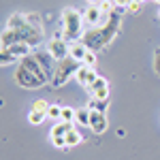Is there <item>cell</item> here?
<instances>
[{
  "instance_id": "obj_2",
  "label": "cell",
  "mask_w": 160,
  "mask_h": 160,
  "mask_svg": "<svg viewBox=\"0 0 160 160\" xmlns=\"http://www.w3.org/2000/svg\"><path fill=\"white\" fill-rule=\"evenodd\" d=\"M13 81L19 88H26V90H37V88H43L45 83H49V77L45 75V71L41 68L38 60L32 56H28L24 60H19L17 64V71L13 75Z\"/></svg>"
},
{
  "instance_id": "obj_18",
  "label": "cell",
  "mask_w": 160,
  "mask_h": 160,
  "mask_svg": "<svg viewBox=\"0 0 160 160\" xmlns=\"http://www.w3.org/2000/svg\"><path fill=\"white\" fill-rule=\"evenodd\" d=\"M45 118H47V113H41V111H30L28 113V122L32 124V126H41V124L45 122Z\"/></svg>"
},
{
  "instance_id": "obj_11",
  "label": "cell",
  "mask_w": 160,
  "mask_h": 160,
  "mask_svg": "<svg viewBox=\"0 0 160 160\" xmlns=\"http://www.w3.org/2000/svg\"><path fill=\"white\" fill-rule=\"evenodd\" d=\"M4 49H9L17 60H24V58H28V56H32V47H30V45H26V43H15V45L4 47Z\"/></svg>"
},
{
  "instance_id": "obj_7",
  "label": "cell",
  "mask_w": 160,
  "mask_h": 160,
  "mask_svg": "<svg viewBox=\"0 0 160 160\" xmlns=\"http://www.w3.org/2000/svg\"><path fill=\"white\" fill-rule=\"evenodd\" d=\"M98 77H100V75L94 71V66H86V64H81V66H79V71H77V75H75L77 83H79V86H83L86 90L92 86Z\"/></svg>"
},
{
  "instance_id": "obj_20",
  "label": "cell",
  "mask_w": 160,
  "mask_h": 160,
  "mask_svg": "<svg viewBox=\"0 0 160 160\" xmlns=\"http://www.w3.org/2000/svg\"><path fill=\"white\" fill-rule=\"evenodd\" d=\"M26 17H28V24L34 26L37 30L43 32V19H41V15H37V13H26Z\"/></svg>"
},
{
  "instance_id": "obj_10",
  "label": "cell",
  "mask_w": 160,
  "mask_h": 160,
  "mask_svg": "<svg viewBox=\"0 0 160 160\" xmlns=\"http://www.w3.org/2000/svg\"><path fill=\"white\" fill-rule=\"evenodd\" d=\"M107 128H109L107 115L105 113H98V111H90V130L94 135H102Z\"/></svg>"
},
{
  "instance_id": "obj_5",
  "label": "cell",
  "mask_w": 160,
  "mask_h": 160,
  "mask_svg": "<svg viewBox=\"0 0 160 160\" xmlns=\"http://www.w3.org/2000/svg\"><path fill=\"white\" fill-rule=\"evenodd\" d=\"M47 51H49L51 56L56 58V62H58V60H64V58H68V56H71V45L66 43L64 34L58 32V34H53V37H51L49 45H47Z\"/></svg>"
},
{
  "instance_id": "obj_31",
  "label": "cell",
  "mask_w": 160,
  "mask_h": 160,
  "mask_svg": "<svg viewBox=\"0 0 160 160\" xmlns=\"http://www.w3.org/2000/svg\"><path fill=\"white\" fill-rule=\"evenodd\" d=\"M158 17H160V9H158Z\"/></svg>"
},
{
  "instance_id": "obj_30",
  "label": "cell",
  "mask_w": 160,
  "mask_h": 160,
  "mask_svg": "<svg viewBox=\"0 0 160 160\" xmlns=\"http://www.w3.org/2000/svg\"><path fill=\"white\" fill-rule=\"evenodd\" d=\"M139 2H143V0H139ZM154 2H158V4H160V0H154Z\"/></svg>"
},
{
  "instance_id": "obj_6",
  "label": "cell",
  "mask_w": 160,
  "mask_h": 160,
  "mask_svg": "<svg viewBox=\"0 0 160 160\" xmlns=\"http://www.w3.org/2000/svg\"><path fill=\"white\" fill-rule=\"evenodd\" d=\"M111 17V15H109ZM105 13H102V9H100L98 4H88L86 13H83V19H86L88 26H94V28H98V26L107 24V19H109Z\"/></svg>"
},
{
  "instance_id": "obj_16",
  "label": "cell",
  "mask_w": 160,
  "mask_h": 160,
  "mask_svg": "<svg viewBox=\"0 0 160 160\" xmlns=\"http://www.w3.org/2000/svg\"><path fill=\"white\" fill-rule=\"evenodd\" d=\"M81 141H83V137H81V132H79L77 128H73V130L66 135V145H68V148H75V145H79Z\"/></svg>"
},
{
  "instance_id": "obj_1",
  "label": "cell",
  "mask_w": 160,
  "mask_h": 160,
  "mask_svg": "<svg viewBox=\"0 0 160 160\" xmlns=\"http://www.w3.org/2000/svg\"><path fill=\"white\" fill-rule=\"evenodd\" d=\"M122 13L124 11L118 9V11L107 19V24L88 30L86 34L81 37V43H83L90 51H98V49L109 47V43L118 37V32H120V28H122Z\"/></svg>"
},
{
  "instance_id": "obj_17",
  "label": "cell",
  "mask_w": 160,
  "mask_h": 160,
  "mask_svg": "<svg viewBox=\"0 0 160 160\" xmlns=\"http://www.w3.org/2000/svg\"><path fill=\"white\" fill-rule=\"evenodd\" d=\"M15 62H17V58L13 56L11 51L0 47V64H2V66H9V64H15Z\"/></svg>"
},
{
  "instance_id": "obj_27",
  "label": "cell",
  "mask_w": 160,
  "mask_h": 160,
  "mask_svg": "<svg viewBox=\"0 0 160 160\" xmlns=\"http://www.w3.org/2000/svg\"><path fill=\"white\" fill-rule=\"evenodd\" d=\"M83 64H86V66H94V64H96V51H88Z\"/></svg>"
},
{
  "instance_id": "obj_19",
  "label": "cell",
  "mask_w": 160,
  "mask_h": 160,
  "mask_svg": "<svg viewBox=\"0 0 160 160\" xmlns=\"http://www.w3.org/2000/svg\"><path fill=\"white\" fill-rule=\"evenodd\" d=\"M49 107H51V105H49L45 98H37L34 102H32L30 111H41V113H47V109H49Z\"/></svg>"
},
{
  "instance_id": "obj_21",
  "label": "cell",
  "mask_w": 160,
  "mask_h": 160,
  "mask_svg": "<svg viewBox=\"0 0 160 160\" xmlns=\"http://www.w3.org/2000/svg\"><path fill=\"white\" fill-rule=\"evenodd\" d=\"M98 7L102 9V13H105L107 17H109V15H113V13L118 11V9H115V4H113V0H100Z\"/></svg>"
},
{
  "instance_id": "obj_23",
  "label": "cell",
  "mask_w": 160,
  "mask_h": 160,
  "mask_svg": "<svg viewBox=\"0 0 160 160\" xmlns=\"http://www.w3.org/2000/svg\"><path fill=\"white\" fill-rule=\"evenodd\" d=\"M47 118L49 120H62V107L60 105H51L47 109Z\"/></svg>"
},
{
  "instance_id": "obj_8",
  "label": "cell",
  "mask_w": 160,
  "mask_h": 160,
  "mask_svg": "<svg viewBox=\"0 0 160 160\" xmlns=\"http://www.w3.org/2000/svg\"><path fill=\"white\" fill-rule=\"evenodd\" d=\"M34 58L38 60L41 68L45 71V75L49 77V83H51V79H53V71H56V58H53L47 49H45V51H37V53H34Z\"/></svg>"
},
{
  "instance_id": "obj_15",
  "label": "cell",
  "mask_w": 160,
  "mask_h": 160,
  "mask_svg": "<svg viewBox=\"0 0 160 160\" xmlns=\"http://www.w3.org/2000/svg\"><path fill=\"white\" fill-rule=\"evenodd\" d=\"M75 122L79 124V126H88V128H90V109H88V107L77 109V113H75Z\"/></svg>"
},
{
  "instance_id": "obj_4",
  "label": "cell",
  "mask_w": 160,
  "mask_h": 160,
  "mask_svg": "<svg viewBox=\"0 0 160 160\" xmlns=\"http://www.w3.org/2000/svg\"><path fill=\"white\" fill-rule=\"evenodd\" d=\"M79 66H81V62H77L75 58H71V56L64 58V60H58L56 62V71H53V79H51L49 86H53V88L66 86L71 79H75Z\"/></svg>"
},
{
  "instance_id": "obj_14",
  "label": "cell",
  "mask_w": 160,
  "mask_h": 160,
  "mask_svg": "<svg viewBox=\"0 0 160 160\" xmlns=\"http://www.w3.org/2000/svg\"><path fill=\"white\" fill-rule=\"evenodd\" d=\"M107 107H109V100L90 98V102H88V109L90 111H98V113H107Z\"/></svg>"
},
{
  "instance_id": "obj_25",
  "label": "cell",
  "mask_w": 160,
  "mask_h": 160,
  "mask_svg": "<svg viewBox=\"0 0 160 160\" xmlns=\"http://www.w3.org/2000/svg\"><path fill=\"white\" fill-rule=\"evenodd\" d=\"M132 2H135V0H113L115 9H120V11H128V7H130Z\"/></svg>"
},
{
  "instance_id": "obj_9",
  "label": "cell",
  "mask_w": 160,
  "mask_h": 160,
  "mask_svg": "<svg viewBox=\"0 0 160 160\" xmlns=\"http://www.w3.org/2000/svg\"><path fill=\"white\" fill-rule=\"evenodd\" d=\"M92 98H100V100H109V81L105 77H98L92 86L88 88Z\"/></svg>"
},
{
  "instance_id": "obj_28",
  "label": "cell",
  "mask_w": 160,
  "mask_h": 160,
  "mask_svg": "<svg viewBox=\"0 0 160 160\" xmlns=\"http://www.w3.org/2000/svg\"><path fill=\"white\" fill-rule=\"evenodd\" d=\"M139 11H141V2H139V0H135V2L128 7V13H139Z\"/></svg>"
},
{
  "instance_id": "obj_12",
  "label": "cell",
  "mask_w": 160,
  "mask_h": 160,
  "mask_svg": "<svg viewBox=\"0 0 160 160\" xmlns=\"http://www.w3.org/2000/svg\"><path fill=\"white\" fill-rule=\"evenodd\" d=\"M88 51H90V49H88L81 41H79V43H73V45H71V58H75L77 62H81V64H83V60H86V56H88Z\"/></svg>"
},
{
  "instance_id": "obj_13",
  "label": "cell",
  "mask_w": 160,
  "mask_h": 160,
  "mask_svg": "<svg viewBox=\"0 0 160 160\" xmlns=\"http://www.w3.org/2000/svg\"><path fill=\"white\" fill-rule=\"evenodd\" d=\"M75 128V124L73 122H58L53 128H51V132H49V137H66L71 130Z\"/></svg>"
},
{
  "instance_id": "obj_22",
  "label": "cell",
  "mask_w": 160,
  "mask_h": 160,
  "mask_svg": "<svg viewBox=\"0 0 160 160\" xmlns=\"http://www.w3.org/2000/svg\"><path fill=\"white\" fill-rule=\"evenodd\" d=\"M75 113H77V109L62 107V120H60V122H73L75 124Z\"/></svg>"
},
{
  "instance_id": "obj_3",
  "label": "cell",
  "mask_w": 160,
  "mask_h": 160,
  "mask_svg": "<svg viewBox=\"0 0 160 160\" xmlns=\"http://www.w3.org/2000/svg\"><path fill=\"white\" fill-rule=\"evenodd\" d=\"M83 24H86V19H83L81 11H77L73 7H66L62 11V34H64L66 41H79L86 34Z\"/></svg>"
},
{
  "instance_id": "obj_29",
  "label": "cell",
  "mask_w": 160,
  "mask_h": 160,
  "mask_svg": "<svg viewBox=\"0 0 160 160\" xmlns=\"http://www.w3.org/2000/svg\"><path fill=\"white\" fill-rule=\"evenodd\" d=\"M86 2H88V4H98L100 0H86Z\"/></svg>"
},
{
  "instance_id": "obj_24",
  "label": "cell",
  "mask_w": 160,
  "mask_h": 160,
  "mask_svg": "<svg viewBox=\"0 0 160 160\" xmlns=\"http://www.w3.org/2000/svg\"><path fill=\"white\" fill-rule=\"evenodd\" d=\"M51 143H53V148H58V149L68 148V145H66V137H51Z\"/></svg>"
},
{
  "instance_id": "obj_26",
  "label": "cell",
  "mask_w": 160,
  "mask_h": 160,
  "mask_svg": "<svg viewBox=\"0 0 160 160\" xmlns=\"http://www.w3.org/2000/svg\"><path fill=\"white\" fill-rule=\"evenodd\" d=\"M154 71L160 77V47H156V51H154Z\"/></svg>"
}]
</instances>
